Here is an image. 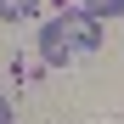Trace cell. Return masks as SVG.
Instances as JSON below:
<instances>
[{
    "instance_id": "1",
    "label": "cell",
    "mask_w": 124,
    "mask_h": 124,
    "mask_svg": "<svg viewBox=\"0 0 124 124\" xmlns=\"http://www.w3.org/2000/svg\"><path fill=\"white\" fill-rule=\"evenodd\" d=\"M96 45H101V23L85 17V11H62V17H51L39 28V56L51 68H68L73 56H90Z\"/></svg>"
},
{
    "instance_id": "2",
    "label": "cell",
    "mask_w": 124,
    "mask_h": 124,
    "mask_svg": "<svg viewBox=\"0 0 124 124\" xmlns=\"http://www.w3.org/2000/svg\"><path fill=\"white\" fill-rule=\"evenodd\" d=\"M34 11H39V0H0V17H6V23H23Z\"/></svg>"
},
{
    "instance_id": "3",
    "label": "cell",
    "mask_w": 124,
    "mask_h": 124,
    "mask_svg": "<svg viewBox=\"0 0 124 124\" xmlns=\"http://www.w3.org/2000/svg\"><path fill=\"white\" fill-rule=\"evenodd\" d=\"M85 17H124V0H85Z\"/></svg>"
},
{
    "instance_id": "4",
    "label": "cell",
    "mask_w": 124,
    "mask_h": 124,
    "mask_svg": "<svg viewBox=\"0 0 124 124\" xmlns=\"http://www.w3.org/2000/svg\"><path fill=\"white\" fill-rule=\"evenodd\" d=\"M0 124H11V107H6V96H0Z\"/></svg>"
}]
</instances>
